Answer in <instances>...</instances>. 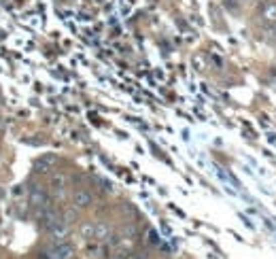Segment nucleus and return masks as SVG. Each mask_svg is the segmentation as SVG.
I'll list each match as a JSON object with an SVG mask.
<instances>
[{"label": "nucleus", "mask_w": 276, "mask_h": 259, "mask_svg": "<svg viewBox=\"0 0 276 259\" xmlns=\"http://www.w3.org/2000/svg\"><path fill=\"white\" fill-rule=\"evenodd\" d=\"M30 202H32L34 206H38V209H45V206H49V198L47 193L40 189V187H34L32 189V195H30Z\"/></svg>", "instance_id": "3"}, {"label": "nucleus", "mask_w": 276, "mask_h": 259, "mask_svg": "<svg viewBox=\"0 0 276 259\" xmlns=\"http://www.w3.org/2000/svg\"><path fill=\"white\" fill-rule=\"evenodd\" d=\"M64 185H66V177H64L62 172H58V174L51 177V187H53L56 195H62L64 193Z\"/></svg>", "instance_id": "6"}, {"label": "nucleus", "mask_w": 276, "mask_h": 259, "mask_svg": "<svg viewBox=\"0 0 276 259\" xmlns=\"http://www.w3.org/2000/svg\"><path fill=\"white\" fill-rule=\"evenodd\" d=\"M56 162H58L56 155H45V158H40L36 162V172H49L56 166Z\"/></svg>", "instance_id": "5"}, {"label": "nucleus", "mask_w": 276, "mask_h": 259, "mask_svg": "<svg viewBox=\"0 0 276 259\" xmlns=\"http://www.w3.org/2000/svg\"><path fill=\"white\" fill-rule=\"evenodd\" d=\"M70 255H73V246L64 244V242H58V244L47 253V259H68Z\"/></svg>", "instance_id": "1"}, {"label": "nucleus", "mask_w": 276, "mask_h": 259, "mask_svg": "<svg viewBox=\"0 0 276 259\" xmlns=\"http://www.w3.org/2000/svg\"><path fill=\"white\" fill-rule=\"evenodd\" d=\"M94 238H98V240H104V238H108V227L106 225H96V232H94Z\"/></svg>", "instance_id": "7"}, {"label": "nucleus", "mask_w": 276, "mask_h": 259, "mask_svg": "<svg viewBox=\"0 0 276 259\" xmlns=\"http://www.w3.org/2000/svg\"><path fill=\"white\" fill-rule=\"evenodd\" d=\"M261 17L265 26H276V3H268L261 9Z\"/></svg>", "instance_id": "4"}, {"label": "nucleus", "mask_w": 276, "mask_h": 259, "mask_svg": "<svg viewBox=\"0 0 276 259\" xmlns=\"http://www.w3.org/2000/svg\"><path fill=\"white\" fill-rule=\"evenodd\" d=\"M134 259H145V257H134Z\"/></svg>", "instance_id": "10"}, {"label": "nucleus", "mask_w": 276, "mask_h": 259, "mask_svg": "<svg viewBox=\"0 0 276 259\" xmlns=\"http://www.w3.org/2000/svg\"><path fill=\"white\" fill-rule=\"evenodd\" d=\"M75 217H77V211L75 209H68L66 213H64V221L68 223V221H75Z\"/></svg>", "instance_id": "8"}, {"label": "nucleus", "mask_w": 276, "mask_h": 259, "mask_svg": "<svg viewBox=\"0 0 276 259\" xmlns=\"http://www.w3.org/2000/svg\"><path fill=\"white\" fill-rule=\"evenodd\" d=\"M111 259H128V253H124V251H117L113 257H111Z\"/></svg>", "instance_id": "9"}, {"label": "nucleus", "mask_w": 276, "mask_h": 259, "mask_svg": "<svg viewBox=\"0 0 276 259\" xmlns=\"http://www.w3.org/2000/svg\"><path fill=\"white\" fill-rule=\"evenodd\" d=\"M77 209H87V206L94 202V195H91L87 189H77L75 191V198H73Z\"/></svg>", "instance_id": "2"}]
</instances>
